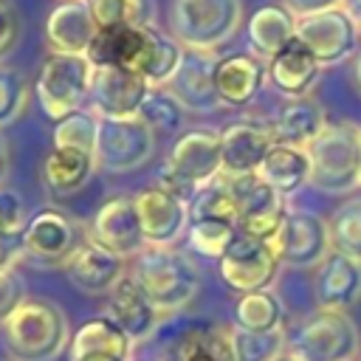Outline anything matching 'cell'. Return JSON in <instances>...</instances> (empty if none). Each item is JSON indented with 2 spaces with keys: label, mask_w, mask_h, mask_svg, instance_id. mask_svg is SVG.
I'll use <instances>...</instances> for the list:
<instances>
[{
  "label": "cell",
  "mask_w": 361,
  "mask_h": 361,
  "mask_svg": "<svg viewBox=\"0 0 361 361\" xmlns=\"http://www.w3.org/2000/svg\"><path fill=\"white\" fill-rule=\"evenodd\" d=\"M130 276L141 285V290L164 316L189 307L200 293L203 282L197 262L175 245H144V251H138L130 262Z\"/></svg>",
  "instance_id": "obj_1"
},
{
  "label": "cell",
  "mask_w": 361,
  "mask_h": 361,
  "mask_svg": "<svg viewBox=\"0 0 361 361\" xmlns=\"http://www.w3.org/2000/svg\"><path fill=\"white\" fill-rule=\"evenodd\" d=\"M11 361H54L71 344V324L59 305L25 296L0 324Z\"/></svg>",
  "instance_id": "obj_2"
},
{
  "label": "cell",
  "mask_w": 361,
  "mask_h": 361,
  "mask_svg": "<svg viewBox=\"0 0 361 361\" xmlns=\"http://www.w3.org/2000/svg\"><path fill=\"white\" fill-rule=\"evenodd\" d=\"M310 158V186L322 195H350L361 189V127L327 121L305 147Z\"/></svg>",
  "instance_id": "obj_3"
},
{
  "label": "cell",
  "mask_w": 361,
  "mask_h": 361,
  "mask_svg": "<svg viewBox=\"0 0 361 361\" xmlns=\"http://www.w3.org/2000/svg\"><path fill=\"white\" fill-rule=\"evenodd\" d=\"M243 25V0H172L169 34L186 51L214 54Z\"/></svg>",
  "instance_id": "obj_4"
},
{
  "label": "cell",
  "mask_w": 361,
  "mask_h": 361,
  "mask_svg": "<svg viewBox=\"0 0 361 361\" xmlns=\"http://www.w3.org/2000/svg\"><path fill=\"white\" fill-rule=\"evenodd\" d=\"M96 65L79 54H48L37 73V102L54 121L82 110L90 99Z\"/></svg>",
  "instance_id": "obj_5"
},
{
  "label": "cell",
  "mask_w": 361,
  "mask_h": 361,
  "mask_svg": "<svg viewBox=\"0 0 361 361\" xmlns=\"http://www.w3.org/2000/svg\"><path fill=\"white\" fill-rule=\"evenodd\" d=\"M361 336L347 310L316 307L288 338V353L299 361H355Z\"/></svg>",
  "instance_id": "obj_6"
},
{
  "label": "cell",
  "mask_w": 361,
  "mask_h": 361,
  "mask_svg": "<svg viewBox=\"0 0 361 361\" xmlns=\"http://www.w3.org/2000/svg\"><path fill=\"white\" fill-rule=\"evenodd\" d=\"M23 237V251L28 259L48 265V268H65L68 259L85 245L90 231L62 209L45 206L37 214L28 217Z\"/></svg>",
  "instance_id": "obj_7"
},
{
  "label": "cell",
  "mask_w": 361,
  "mask_h": 361,
  "mask_svg": "<svg viewBox=\"0 0 361 361\" xmlns=\"http://www.w3.org/2000/svg\"><path fill=\"white\" fill-rule=\"evenodd\" d=\"M158 147V133L141 118H99L96 166L110 175L141 169Z\"/></svg>",
  "instance_id": "obj_8"
},
{
  "label": "cell",
  "mask_w": 361,
  "mask_h": 361,
  "mask_svg": "<svg viewBox=\"0 0 361 361\" xmlns=\"http://www.w3.org/2000/svg\"><path fill=\"white\" fill-rule=\"evenodd\" d=\"M279 268H282V262H279L274 243L257 240L243 231H237V237L228 243V248L217 259L220 279L226 282V288H231L237 293L271 288Z\"/></svg>",
  "instance_id": "obj_9"
},
{
  "label": "cell",
  "mask_w": 361,
  "mask_h": 361,
  "mask_svg": "<svg viewBox=\"0 0 361 361\" xmlns=\"http://www.w3.org/2000/svg\"><path fill=\"white\" fill-rule=\"evenodd\" d=\"M296 39L319 59L322 68L341 65L361 48V34L344 8H327L319 14L296 17Z\"/></svg>",
  "instance_id": "obj_10"
},
{
  "label": "cell",
  "mask_w": 361,
  "mask_h": 361,
  "mask_svg": "<svg viewBox=\"0 0 361 361\" xmlns=\"http://www.w3.org/2000/svg\"><path fill=\"white\" fill-rule=\"evenodd\" d=\"M226 183H228V192L240 212V231L251 234L257 240L274 243V237L285 220V212H288L285 197H279L257 172L226 178Z\"/></svg>",
  "instance_id": "obj_11"
},
{
  "label": "cell",
  "mask_w": 361,
  "mask_h": 361,
  "mask_svg": "<svg viewBox=\"0 0 361 361\" xmlns=\"http://www.w3.org/2000/svg\"><path fill=\"white\" fill-rule=\"evenodd\" d=\"M274 248L288 268H316L333 251L327 220L305 209H288L274 237Z\"/></svg>",
  "instance_id": "obj_12"
},
{
  "label": "cell",
  "mask_w": 361,
  "mask_h": 361,
  "mask_svg": "<svg viewBox=\"0 0 361 361\" xmlns=\"http://www.w3.org/2000/svg\"><path fill=\"white\" fill-rule=\"evenodd\" d=\"M149 85L141 73L121 65H102L93 73L90 110L99 118H138Z\"/></svg>",
  "instance_id": "obj_13"
},
{
  "label": "cell",
  "mask_w": 361,
  "mask_h": 361,
  "mask_svg": "<svg viewBox=\"0 0 361 361\" xmlns=\"http://www.w3.org/2000/svg\"><path fill=\"white\" fill-rule=\"evenodd\" d=\"M276 147V135L271 127V118H257L245 116L231 121L220 133V161H223V175H248L257 172L265 161V155Z\"/></svg>",
  "instance_id": "obj_14"
},
{
  "label": "cell",
  "mask_w": 361,
  "mask_h": 361,
  "mask_svg": "<svg viewBox=\"0 0 361 361\" xmlns=\"http://www.w3.org/2000/svg\"><path fill=\"white\" fill-rule=\"evenodd\" d=\"M87 231H90V240H96L99 245H104L107 251H113L124 259H133L147 245L144 234H141L138 214H135V203L130 195L107 197L96 209Z\"/></svg>",
  "instance_id": "obj_15"
},
{
  "label": "cell",
  "mask_w": 361,
  "mask_h": 361,
  "mask_svg": "<svg viewBox=\"0 0 361 361\" xmlns=\"http://www.w3.org/2000/svg\"><path fill=\"white\" fill-rule=\"evenodd\" d=\"M133 203H135V214H138L147 245H155V248L175 245L186 234L189 203L161 192L158 186L141 189L138 195H133Z\"/></svg>",
  "instance_id": "obj_16"
},
{
  "label": "cell",
  "mask_w": 361,
  "mask_h": 361,
  "mask_svg": "<svg viewBox=\"0 0 361 361\" xmlns=\"http://www.w3.org/2000/svg\"><path fill=\"white\" fill-rule=\"evenodd\" d=\"M217 54H203V51H186L180 59V68L169 79L166 90L180 102L183 110L189 113H214L220 110V96L214 87V65Z\"/></svg>",
  "instance_id": "obj_17"
},
{
  "label": "cell",
  "mask_w": 361,
  "mask_h": 361,
  "mask_svg": "<svg viewBox=\"0 0 361 361\" xmlns=\"http://www.w3.org/2000/svg\"><path fill=\"white\" fill-rule=\"evenodd\" d=\"M99 25L85 0H62L45 17V51L48 54H79L87 56Z\"/></svg>",
  "instance_id": "obj_18"
},
{
  "label": "cell",
  "mask_w": 361,
  "mask_h": 361,
  "mask_svg": "<svg viewBox=\"0 0 361 361\" xmlns=\"http://www.w3.org/2000/svg\"><path fill=\"white\" fill-rule=\"evenodd\" d=\"M127 271H130V265L124 257L107 251L104 245H99L90 237L65 265L71 285L87 296H107Z\"/></svg>",
  "instance_id": "obj_19"
},
{
  "label": "cell",
  "mask_w": 361,
  "mask_h": 361,
  "mask_svg": "<svg viewBox=\"0 0 361 361\" xmlns=\"http://www.w3.org/2000/svg\"><path fill=\"white\" fill-rule=\"evenodd\" d=\"M158 361H234L228 327L217 322H186L166 338Z\"/></svg>",
  "instance_id": "obj_20"
},
{
  "label": "cell",
  "mask_w": 361,
  "mask_h": 361,
  "mask_svg": "<svg viewBox=\"0 0 361 361\" xmlns=\"http://www.w3.org/2000/svg\"><path fill=\"white\" fill-rule=\"evenodd\" d=\"M166 166L175 169L178 175H183L197 189L212 183L214 178L223 175L220 133H214V130H189V133H183L172 144V149L166 155Z\"/></svg>",
  "instance_id": "obj_21"
},
{
  "label": "cell",
  "mask_w": 361,
  "mask_h": 361,
  "mask_svg": "<svg viewBox=\"0 0 361 361\" xmlns=\"http://www.w3.org/2000/svg\"><path fill=\"white\" fill-rule=\"evenodd\" d=\"M107 316L130 336L133 344H141L147 341L158 327L161 322L166 319L152 302L149 296L141 290V285L130 276V271L118 279V285L107 293Z\"/></svg>",
  "instance_id": "obj_22"
},
{
  "label": "cell",
  "mask_w": 361,
  "mask_h": 361,
  "mask_svg": "<svg viewBox=\"0 0 361 361\" xmlns=\"http://www.w3.org/2000/svg\"><path fill=\"white\" fill-rule=\"evenodd\" d=\"M313 296L319 307L350 310L361 299V262L341 251H330L316 265Z\"/></svg>",
  "instance_id": "obj_23"
},
{
  "label": "cell",
  "mask_w": 361,
  "mask_h": 361,
  "mask_svg": "<svg viewBox=\"0 0 361 361\" xmlns=\"http://www.w3.org/2000/svg\"><path fill=\"white\" fill-rule=\"evenodd\" d=\"M268 82V65L254 54H228L214 65V87L223 107L251 104Z\"/></svg>",
  "instance_id": "obj_24"
},
{
  "label": "cell",
  "mask_w": 361,
  "mask_h": 361,
  "mask_svg": "<svg viewBox=\"0 0 361 361\" xmlns=\"http://www.w3.org/2000/svg\"><path fill=\"white\" fill-rule=\"evenodd\" d=\"M268 82L274 85V90H279L285 99H296V96H310V90L319 82L322 65L319 59L307 51V45L302 39H290L279 54H274L268 62Z\"/></svg>",
  "instance_id": "obj_25"
},
{
  "label": "cell",
  "mask_w": 361,
  "mask_h": 361,
  "mask_svg": "<svg viewBox=\"0 0 361 361\" xmlns=\"http://www.w3.org/2000/svg\"><path fill=\"white\" fill-rule=\"evenodd\" d=\"M96 169V155L73 147H51L42 164V183L54 197H68L82 192Z\"/></svg>",
  "instance_id": "obj_26"
},
{
  "label": "cell",
  "mask_w": 361,
  "mask_h": 361,
  "mask_svg": "<svg viewBox=\"0 0 361 361\" xmlns=\"http://www.w3.org/2000/svg\"><path fill=\"white\" fill-rule=\"evenodd\" d=\"M324 124L327 116L313 96L285 99L276 116L271 118L276 144H288V147H307L324 130Z\"/></svg>",
  "instance_id": "obj_27"
},
{
  "label": "cell",
  "mask_w": 361,
  "mask_h": 361,
  "mask_svg": "<svg viewBox=\"0 0 361 361\" xmlns=\"http://www.w3.org/2000/svg\"><path fill=\"white\" fill-rule=\"evenodd\" d=\"M296 37V17L282 3H265L248 17V54L268 62Z\"/></svg>",
  "instance_id": "obj_28"
},
{
  "label": "cell",
  "mask_w": 361,
  "mask_h": 361,
  "mask_svg": "<svg viewBox=\"0 0 361 361\" xmlns=\"http://www.w3.org/2000/svg\"><path fill=\"white\" fill-rule=\"evenodd\" d=\"M183 54H186V48L172 34H164L155 25H147L141 51L133 62V71L141 73L149 87H166L169 79L175 76V71L180 68Z\"/></svg>",
  "instance_id": "obj_29"
},
{
  "label": "cell",
  "mask_w": 361,
  "mask_h": 361,
  "mask_svg": "<svg viewBox=\"0 0 361 361\" xmlns=\"http://www.w3.org/2000/svg\"><path fill=\"white\" fill-rule=\"evenodd\" d=\"M257 175L279 195V197H290L299 189L310 186V158L305 147H288V144H276L262 166L257 169Z\"/></svg>",
  "instance_id": "obj_30"
},
{
  "label": "cell",
  "mask_w": 361,
  "mask_h": 361,
  "mask_svg": "<svg viewBox=\"0 0 361 361\" xmlns=\"http://www.w3.org/2000/svg\"><path fill=\"white\" fill-rule=\"evenodd\" d=\"M68 350H71V358L87 355V353H107V355H118V358L130 361L135 344H133L130 336L104 313V316H93V319L82 322V324L73 330Z\"/></svg>",
  "instance_id": "obj_31"
},
{
  "label": "cell",
  "mask_w": 361,
  "mask_h": 361,
  "mask_svg": "<svg viewBox=\"0 0 361 361\" xmlns=\"http://www.w3.org/2000/svg\"><path fill=\"white\" fill-rule=\"evenodd\" d=\"M144 28L147 25H118V28H99L96 39L90 42L87 59L102 68V65H121L133 68L141 42H144Z\"/></svg>",
  "instance_id": "obj_32"
},
{
  "label": "cell",
  "mask_w": 361,
  "mask_h": 361,
  "mask_svg": "<svg viewBox=\"0 0 361 361\" xmlns=\"http://www.w3.org/2000/svg\"><path fill=\"white\" fill-rule=\"evenodd\" d=\"M285 324V305L274 288L240 293L234 302V327L248 333H268Z\"/></svg>",
  "instance_id": "obj_33"
},
{
  "label": "cell",
  "mask_w": 361,
  "mask_h": 361,
  "mask_svg": "<svg viewBox=\"0 0 361 361\" xmlns=\"http://www.w3.org/2000/svg\"><path fill=\"white\" fill-rule=\"evenodd\" d=\"M197 220H212V223H234L240 226V212H237V203L228 192V183L226 178H214L212 183L200 186L197 195L189 200V223H197Z\"/></svg>",
  "instance_id": "obj_34"
},
{
  "label": "cell",
  "mask_w": 361,
  "mask_h": 361,
  "mask_svg": "<svg viewBox=\"0 0 361 361\" xmlns=\"http://www.w3.org/2000/svg\"><path fill=\"white\" fill-rule=\"evenodd\" d=\"M99 28L155 25V0H85Z\"/></svg>",
  "instance_id": "obj_35"
},
{
  "label": "cell",
  "mask_w": 361,
  "mask_h": 361,
  "mask_svg": "<svg viewBox=\"0 0 361 361\" xmlns=\"http://www.w3.org/2000/svg\"><path fill=\"white\" fill-rule=\"evenodd\" d=\"M330 245L361 262V197H347L327 217Z\"/></svg>",
  "instance_id": "obj_36"
},
{
  "label": "cell",
  "mask_w": 361,
  "mask_h": 361,
  "mask_svg": "<svg viewBox=\"0 0 361 361\" xmlns=\"http://www.w3.org/2000/svg\"><path fill=\"white\" fill-rule=\"evenodd\" d=\"M228 336H231L234 361H276L288 350L285 327L268 330V333H248V330H240L231 324Z\"/></svg>",
  "instance_id": "obj_37"
},
{
  "label": "cell",
  "mask_w": 361,
  "mask_h": 361,
  "mask_svg": "<svg viewBox=\"0 0 361 361\" xmlns=\"http://www.w3.org/2000/svg\"><path fill=\"white\" fill-rule=\"evenodd\" d=\"M183 113L186 110L180 107V102L166 87H149L138 118L147 127H152L155 133H178L180 124H183Z\"/></svg>",
  "instance_id": "obj_38"
},
{
  "label": "cell",
  "mask_w": 361,
  "mask_h": 361,
  "mask_svg": "<svg viewBox=\"0 0 361 361\" xmlns=\"http://www.w3.org/2000/svg\"><path fill=\"white\" fill-rule=\"evenodd\" d=\"M96 130H99V116L93 110H76L65 118L56 121L54 127V147H73L82 152L96 155Z\"/></svg>",
  "instance_id": "obj_39"
},
{
  "label": "cell",
  "mask_w": 361,
  "mask_h": 361,
  "mask_svg": "<svg viewBox=\"0 0 361 361\" xmlns=\"http://www.w3.org/2000/svg\"><path fill=\"white\" fill-rule=\"evenodd\" d=\"M240 226L234 223H212V220H197L186 226V240L189 248L206 259H220L228 243L237 237Z\"/></svg>",
  "instance_id": "obj_40"
},
{
  "label": "cell",
  "mask_w": 361,
  "mask_h": 361,
  "mask_svg": "<svg viewBox=\"0 0 361 361\" xmlns=\"http://www.w3.org/2000/svg\"><path fill=\"white\" fill-rule=\"evenodd\" d=\"M28 107V82L20 68L0 65V130L14 124Z\"/></svg>",
  "instance_id": "obj_41"
},
{
  "label": "cell",
  "mask_w": 361,
  "mask_h": 361,
  "mask_svg": "<svg viewBox=\"0 0 361 361\" xmlns=\"http://www.w3.org/2000/svg\"><path fill=\"white\" fill-rule=\"evenodd\" d=\"M28 217L25 200L14 189L0 186V234H23Z\"/></svg>",
  "instance_id": "obj_42"
},
{
  "label": "cell",
  "mask_w": 361,
  "mask_h": 361,
  "mask_svg": "<svg viewBox=\"0 0 361 361\" xmlns=\"http://www.w3.org/2000/svg\"><path fill=\"white\" fill-rule=\"evenodd\" d=\"M25 299V288L23 279L17 274V268L11 271H0V324L11 316V310Z\"/></svg>",
  "instance_id": "obj_43"
},
{
  "label": "cell",
  "mask_w": 361,
  "mask_h": 361,
  "mask_svg": "<svg viewBox=\"0 0 361 361\" xmlns=\"http://www.w3.org/2000/svg\"><path fill=\"white\" fill-rule=\"evenodd\" d=\"M20 42V14L11 0H0V59L14 51Z\"/></svg>",
  "instance_id": "obj_44"
},
{
  "label": "cell",
  "mask_w": 361,
  "mask_h": 361,
  "mask_svg": "<svg viewBox=\"0 0 361 361\" xmlns=\"http://www.w3.org/2000/svg\"><path fill=\"white\" fill-rule=\"evenodd\" d=\"M155 186H158L161 192H166V195H172V197L183 200V203H189V200L197 195V186H195V183H189L183 175H178L175 169H169L166 164L161 166V172H158V178H155Z\"/></svg>",
  "instance_id": "obj_45"
},
{
  "label": "cell",
  "mask_w": 361,
  "mask_h": 361,
  "mask_svg": "<svg viewBox=\"0 0 361 361\" xmlns=\"http://www.w3.org/2000/svg\"><path fill=\"white\" fill-rule=\"evenodd\" d=\"M23 237L20 234H0V271H11L23 262Z\"/></svg>",
  "instance_id": "obj_46"
},
{
  "label": "cell",
  "mask_w": 361,
  "mask_h": 361,
  "mask_svg": "<svg viewBox=\"0 0 361 361\" xmlns=\"http://www.w3.org/2000/svg\"><path fill=\"white\" fill-rule=\"evenodd\" d=\"M344 0H282V6L293 14V17H307V14H319L327 8H341Z\"/></svg>",
  "instance_id": "obj_47"
},
{
  "label": "cell",
  "mask_w": 361,
  "mask_h": 361,
  "mask_svg": "<svg viewBox=\"0 0 361 361\" xmlns=\"http://www.w3.org/2000/svg\"><path fill=\"white\" fill-rule=\"evenodd\" d=\"M341 8L350 14V20L355 23V28H358V34H361V0H344Z\"/></svg>",
  "instance_id": "obj_48"
},
{
  "label": "cell",
  "mask_w": 361,
  "mask_h": 361,
  "mask_svg": "<svg viewBox=\"0 0 361 361\" xmlns=\"http://www.w3.org/2000/svg\"><path fill=\"white\" fill-rule=\"evenodd\" d=\"M71 361H124L118 355H107V353H87V355H76Z\"/></svg>",
  "instance_id": "obj_49"
},
{
  "label": "cell",
  "mask_w": 361,
  "mask_h": 361,
  "mask_svg": "<svg viewBox=\"0 0 361 361\" xmlns=\"http://www.w3.org/2000/svg\"><path fill=\"white\" fill-rule=\"evenodd\" d=\"M6 175H8V149H6V144L0 138V183H3Z\"/></svg>",
  "instance_id": "obj_50"
},
{
  "label": "cell",
  "mask_w": 361,
  "mask_h": 361,
  "mask_svg": "<svg viewBox=\"0 0 361 361\" xmlns=\"http://www.w3.org/2000/svg\"><path fill=\"white\" fill-rule=\"evenodd\" d=\"M353 82H355V87H358V93H361V48H358V54H355V59H353Z\"/></svg>",
  "instance_id": "obj_51"
},
{
  "label": "cell",
  "mask_w": 361,
  "mask_h": 361,
  "mask_svg": "<svg viewBox=\"0 0 361 361\" xmlns=\"http://www.w3.org/2000/svg\"><path fill=\"white\" fill-rule=\"evenodd\" d=\"M276 361H299V358H296V355H290V353H288V350H285V353H282V355H279V358H276Z\"/></svg>",
  "instance_id": "obj_52"
}]
</instances>
